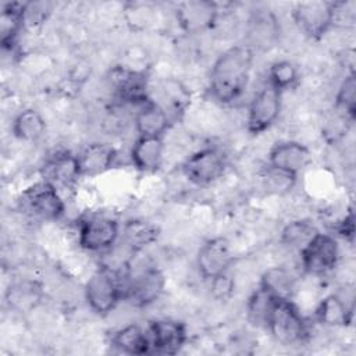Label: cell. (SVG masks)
I'll return each instance as SVG.
<instances>
[{
	"label": "cell",
	"mask_w": 356,
	"mask_h": 356,
	"mask_svg": "<svg viewBox=\"0 0 356 356\" xmlns=\"http://www.w3.org/2000/svg\"><path fill=\"white\" fill-rule=\"evenodd\" d=\"M42 298V286L33 280H21L8 285L4 299L8 309L17 313H28L38 306Z\"/></svg>",
	"instance_id": "cell-23"
},
{
	"label": "cell",
	"mask_w": 356,
	"mask_h": 356,
	"mask_svg": "<svg viewBox=\"0 0 356 356\" xmlns=\"http://www.w3.org/2000/svg\"><path fill=\"white\" fill-rule=\"evenodd\" d=\"M25 26L31 25V26H36L39 24H42L49 13H50V4L49 3H43V1H35V3H25Z\"/></svg>",
	"instance_id": "cell-34"
},
{
	"label": "cell",
	"mask_w": 356,
	"mask_h": 356,
	"mask_svg": "<svg viewBox=\"0 0 356 356\" xmlns=\"http://www.w3.org/2000/svg\"><path fill=\"white\" fill-rule=\"evenodd\" d=\"M281 96L267 81L256 90L246 111V129L250 135H260L275 124L281 113Z\"/></svg>",
	"instance_id": "cell-8"
},
{
	"label": "cell",
	"mask_w": 356,
	"mask_h": 356,
	"mask_svg": "<svg viewBox=\"0 0 356 356\" xmlns=\"http://www.w3.org/2000/svg\"><path fill=\"white\" fill-rule=\"evenodd\" d=\"M337 232L338 235H341L343 239L349 241L350 243L353 242V235H355V214H353V209L350 207L348 210V213L345 214V217L339 221L338 227H337Z\"/></svg>",
	"instance_id": "cell-36"
},
{
	"label": "cell",
	"mask_w": 356,
	"mask_h": 356,
	"mask_svg": "<svg viewBox=\"0 0 356 356\" xmlns=\"http://www.w3.org/2000/svg\"><path fill=\"white\" fill-rule=\"evenodd\" d=\"M108 83L122 104L140 106L150 97L147 95L149 78L145 71L115 65L108 71Z\"/></svg>",
	"instance_id": "cell-11"
},
{
	"label": "cell",
	"mask_w": 356,
	"mask_h": 356,
	"mask_svg": "<svg viewBox=\"0 0 356 356\" xmlns=\"http://www.w3.org/2000/svg\"><path fill=\"white\" fill-rule=\"evenodd\" d=\"M11 134L22 142H38L46 134V120L36 108L26 107L14 117Z\"/></svg>",
	"instance_id": "cell-25"
},
{
	"label": "cell",
	"mask_w": 356,
	"mask_h": 356,
	"mask_svg": "<svg viewBox=\"0 0 356 356\" xmlns=\"http://www.w3.org/2000/svg\"><path fill=\"white\" fill-rule=\"evenodd\" d=\"M292 18L310 39L320 40L335 25V1H300L292 8Z\"/></svg>",
	"instance_id": "cell-9"
},
{
	"label": "cell",
	"mask_w": 356,
	"mask_h": 356,
	"mask_svg": "<svg viewBox=\"0 0 356 356\" xmlns=\"http://www.w3.org/2000/svg\"><path fill=\"white\" fill-rule=\"evenodd\" d=\"M267 330L277 342L288 346L300 345L309 337V324L292 299H277Z\"/></svg>",
	"instance_id": "cell-4"
},
{
	"label": "cell",
	"mask_w": 356,
	"mask_h": 356,
	"mask_svg": "<svg viewBox=\"0 0 356 356\" xmlns=\"http://www.w3.org/2000/svg\"><path fill=\"white\" fill-rule=\"evenodd\" d=\"M249 36L254 44L266 47L273 44L277 38V19L271 13H260L250 21Z\"/></svg>",
	"instance_id": "cell-31"
},
{
	"label": "cell",
	"mask_w": 356,
	"mask_h": 356,
	"mask_svg": "<svg viewBox=\"0 0 356 356\" xmlns=\"http://www.w3.org/2000/svg\"><path fill=\"white\" fill-rule=\"evenodd\" d=\"M296 278L285 267H271L263 273L259 285L282 299H292Z\"/></svg>",
	"instance_id": "cell-28"
},
{
	"label": "cell",
	"mask_w": 356,
	"mask_h": 356,
	"mask_svg": "<svg viewBox=\"0 0 356 356\" xmlns=\"http://www.w3.org/2000/svg\"><path fill=\"white\" fill-rule=\"evenodd\" d=\"M313 161L312 150L298 140H280L274 143L267 156V165L298 177Z\"/></svg>",
	"instance_id": "cell-13"
},
{
	"label": "cell",
	"mask_w": 356,
	"mask_h": 356,
	"mask_svg": "<svg viewBox=\"0 0 356 356\" xmlns=\"http://www.w3.org/2000/svg\"><path fill=\"white\" fill-rule=\"evenodd\" d=\"M165 289V277L160 268L156 266H146L136 271L131 273L125 291V299L134 307H146L160 299Z\"/></svg>",
	"instance_id": "cell-10"
},
{
	"label": "cell",
	"mask_w": 356,
	"mask_h": 356,
	"mask_svg": "<svg viewBox=\"0 0 356 356\" xmlns=\"http://www.w3.org/2000/svg\"><path fill=\"white\" fill-rule=\"evenodd\" d=\"M117 150L106 142H90L78 153V165L82 177H97L111 170L117 161Z\"/></svg>",
	"instance_id": "cell-16"
},
{
	"label": "cell",
	"mask_w": 356,
	"mask_h": 356,
	"mask_svg": "<svg viewBox=\"0 0 356 356\" xmlns=\"http://www.w3.org/2000/svg\"><path fill=\"white\" fill-rule=\"evenodd\" d=\"M111 346L125 355H146L152 353V341L147 328L132 323L117 330L110 341Z\"/></svg>",
	"instance_id": "cell-21"
},
{
	"label": "cell",
	"mask_w": 356,
	"mask_h": 356,
	"mask_svg": "<svg viewBox=\"0 0 356 356\" xmlns=\"http://www.w3.org/2000/svg\"><path fill=\"white\" fill-rule=\"evenodd\" d=\"M164 93H165V97L168 100L170 107L174 110L172 113H175V114L185 113V108L189 103L191 95H189L188 89L181 82L170 81L167 83V86L164 88Z\"/></svg>",
	"instance_id": "cell-33"
},
{
	"label": "cell",
	"mask_w": 356,
	"mask_h": 356,
	"mask_svg": "<svg viewBox=\"0 0 356 356\" xmlns=\"http://www.w3.org/2000/svg\"><path fill=\"white\" fill-rule=\"evenodd\" d=\"M172 125V120L163 106L152 99L136 107L134 127L138 136L164 138Z\"/></svg>",
	"instance_id": "cell-18"
},
{
	"label": "cell",
	"mask_w": 356,
	"mask_h": 356,
	"mask_svg": "<svg viewBox=\"0 0 356 356\" xmlns=\"http://www.w3.org/2000/svg\"><path fill=\"white\" fill-rule=\"evenodd\" d=\"M164 140L163 138L138 136L131 147L129 159L132 165L143 174H153L159 171L164 160Z\"/></svg>",
	"instance_id": "cell-19"
},
{
	"label": "cell",
	"mask_w": 356,
	"mask_h": 356,
	"mask_svg": "<svg viewBox=\"0 0 356 356\" xmlns=\"http://www.w3.org/2000/svg\"><path fill=\"white\" fill-rule=\"evenodd\" d=\"M19 211L40 221H57L65 214V202L56 185L40 179L26 186L17 197Z\"/></svg>",
	"instance_id": "cell-3"
},
{
	"label": "cell",
	"mask_w": 356,
	"mask_h": 356,
	"mask_svg": "<svg viewBox=\"0 0 356 356\" xmlns=\"http://www.w3.org/2000/svg\"><path fill=\"white\" fill-rule=\"evenodd\" d=\"M121 225L117 218L107 214H88L78 222V245L90 253L108 252L118 242Z\"/></svg>",
	"instance_id": "cell-5"
},
{
	"label": "cell",
	"mask_w": 356,
	"mask_h": 356,
	"mask_svg": "<svg viewBox=\"0 0 356 356\" xmlns=\"http://www.w3.org/2000/svg\"><path fill=\"white\" fill-rule=\"evenodd\" d=\"M318 228L309 218H296L289 221L281 231L280 242L288 249L300 250L316 234Z\"/></svg>",
	"instance_id": "cell-27"
},
{
	"label": "cell",
	"mask_w": 356,
	"mask_h": 356,
	"mask_svg": "<svg viewBox=\"0 0 356 356\" xmlns=\"http://www.w3.org/2000/svg\"><path fill=\"white\" fill-rule=\"evenodd\" d=\"M175 14L185 32L199 33L213 28L218 18V6L206 0L185 1L177 7Z\"/></svg>",
	"instance_id": "cell-15"
},
{
	"label": "cell",
	"mask_w": 356,
	"mask_h": 356,
	"mask_svg": "<svg viewBox=\"0 0 356 356\" xmlns=\"http://www.w3.org/2000/svg\"><path fill=\"white\" fill-rule=\"evenodd\" d=\"M316 320L325 327H346L353 318L352 300L339 293H330L324 296L314 312Z\"/></svg>",
	"instance_id": "cell-20"
},
{
	"label": "cell",
	"mask_w": 356,
	"mask_h": 356,
	"mask_svg": "<svg viewBox=\"0 0 356 356\" xmlns=\"http://www.w3.org/2000/svg\"><path fill=\"white\" fill-rule=\"evenodd\" d=\"M210 284H211V291H213L214 296L218 299H225L232 293L234 281L231 280L228 273L211 280Z\"/></svg>",
	"instance_id": "cell-35"
},
{
	"label": "cell",
	"mask_w": 356,
	"mask_h": 356,
	"mask_svg": "<svg viewBox=\"0 0 356 356\" xmlns=\"http://www.w3.org/2000/svg\"><path fill=\"white\" fill-rule=\"evenodd\" d=\"M335 111L352 122L356 115V76L350 71L339 83L335 95Z\"/></svg>",
	"instance_id": "cell-30"
},
{
	"label": "cell",
	"mask_w": 356,
	"mask_h": 356,
	"mask_svg": "<svg viewBox=\"0 0 356 356\" xmlns=\"http://www.w3.org/2000/svg\"><path fill=\"white\" fill-rule=\"evenodd\" d=\"M152 352L159 355H177L188 339L185 323L175 318H156L147 327Z\"/></svg>",
	"instance_id": "cell-14"
},
{
	"label": "cell",
	"mask_w": 356,
	"mask_h": 356,
	"mask_svg": "<svg viewBox=\"0 0 356 356\" xmlns=\"http://www.w3.org/2000/svg\"><path fill=\"white\" fill-rule=\"evenodd\" d=\"M25 3L14 1L1 7L0 42L3 49H13L21 31L25 28Z\"/></svg>",
	"instance_id": "cell-24"
},
{
	"label": "cell",
	"mask_w": 356,
	"mask_h": 356,
	"mask_svg": "<svg viewBox=\"0 0 356 356\" xmlns=\"http://www.w3.org/2000/svg\"><path fill=\"white\" fill-rule=\"evenodd\" d=\"M298 177H293V175H289L286 172H282L280 170H275L270 165H267V168L264 170V174H263V181H264V186L274 192V193H284V192H288L295 181H296Z\"/></svg>",
	"instance_id": "cell-32"
},
{
	"label": "cell",
	"mask_w": 356,
	"mask_h": 356,
	"mask_svg": "<svg viewBox=\"0 0 356 356\" xmlns=\"http://www.w3.org/2000/svg\"><path fill=\"white\" fill-rule=\"evenodd\" d=\"M253 65L250 46L235 44L222 51L213 63L209 78V93L220 104L239 99L248 88Z\"/></svg>",
	"instance_id": "cell-1"
},
{
	"label": "cell",
	"mask_w": 356,
	"mask_h": 356,
	"mask_svg": "<svg viewBox=\"0 0 356 356\" xmlns=\"http://www.w3.org/2000/svg\"><path fill=\"white\" fill-rule=\"evenodd\" d=\"M128 277L129 264L120 267L103 264L97 267L83 288L85 300L90 310L97 316L110 314L125 299Z\"/></svg>",
	"instance_id": "cell-2"
},
{
	"label": "cell",
	"mask_w": 356,
	"mask_h": 356,
	"mask_svg": "<svg viewBox=\"0 0 356 356\" xmlns=\"http://www.w3.org/2000/svg\"><path fill=\"white\" fill-rule=\"evenodd\" d=\"M227 167V156L218 146H204L184 160L181 172L191 184L207 186L222 178Z\"/></svg>",
	"instance_id": "cell-6"
},
{
	"label": "cell",
	"mask_w": 356,
	"mask_h": 356,
	"mask_svg": "<svg viewBox=\"0 0 356 356\" xmlns=\"http://www.w3.org/2000/svg\"><path fill=\"white\" fill-rule=\"evenodd\" d=\"M121 235L124 245L132 253H136L153 245L159 239L160 228L150 220L131 218L122 224Z\"/></svg>",
	"instance_id": "cell-22"
},
{
	"label": "cell",
	"mask_w": 356,
	"mask_h": 356,
	"mask_svg": "<svg viewBox=\"0 0 356 356\" xmlns=\"http://www.w3.org/2000/svg\"><path fill=\"white\" fill-rule=\"evenodd\" d=\"M42 179L51 182L57 188L71 186L79 178V165L76 154L70 150H58L49 156L40 167Z\"/></svg>",
	"instance_id": "cell-17"
},
{
	"label": "cell",
	"mask_w": 356,
	"mask_h": 356,
	"mask_svg": "<svg viewBox=\"0 0 356 356\" xmlns=\"http://www.w3.org/2000/svg\"><path fill=\"white\" fill-rule=\"evenodd\" d=\"M277 296L273 295L268 289L259 285L249 296L246 303V317L253 327L266 328L273 312V307L277 302Z\"/></svg>",
	"instance_id": "cell-26"
},
{
	"label": "cell",
	"mask_w": 356,
	"mask_h": 356,
	"mask_svg": "<svg viewBox=\"0 0 356 356\" xmlns=\"http://www.w3.org/2000/svg\"><path fill=\"white\" fill-rule=\"evenodd\" d=\"M234 263V252L229 241L224 236L207 239L196 256V267L200 277L211 281L229 271Z\"/></svg>",
	"instance_id": "cell-12"
},
{
	"label": "cell",
	"mask_w": 356,
	"mask_h": 356,
	"mask_svg": "<svg viewBox=\"0 0 356 356\" xmlns=\"http://www.w3.org/2000/svg\"><path fill=\"white\" fill-rule=\"evenodd\" d=\"M266 81L278 92L284 93L298 85L299 70L296 64L289 60H277L270 64Z\"/></svg>",
	"instance_id": "cell-29"
},
{
	"label": "cell",
	"mask_w": 356,
	"mask_h": 356,
	"mask_svg": "<svg viewBox=\"0 0 356 356\" xmlns=\"http://www.w3.org/2000/svg\"><path fill=\"white\" fill-rule=\"evenodd\" d=\"M300 267L310 275H325L339 263L341 252L334 235L318 231L300 250Z\"/></svg>",
	"instance_id": "cell-7"
}]
</instances>
